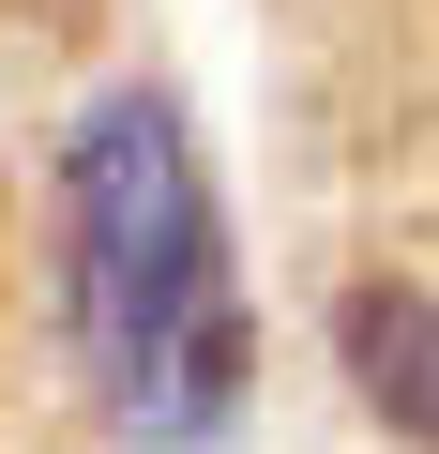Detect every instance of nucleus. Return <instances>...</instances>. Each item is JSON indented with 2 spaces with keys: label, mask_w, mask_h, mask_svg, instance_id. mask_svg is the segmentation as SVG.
<instances>
[{
  "label": "nucleus",
  "mask_w": 439,
  "mask_h": 454,
  "mask_svg": "<svg viewBox=\"0 0 439 454\" xmlns=\"http://www.w3.org/2000/svg\"><path fill=\"white\" fill-rule=\"evenodd\" d=\"M61 318L91 409L137 454H197L243 424V273L167 91H91L61 137Z\"/></svg>",
  "instance_id": "f257e3e1"
},
{
  "label": "nucleus",
  "mask_w": 439,
  "mask_h": 454,
  "mask_svg": "<svg viewBox=\"0 0 439 454\" xmlns=\"http://www.w3.org/2000/svg\"><path fill=\"white\" fill-rule=\"evenodd\" d=\"M333 364H349V394H364L409 454H439V303H424V288H394V273L349 288V303H333Z\"/></svg>",
  "instance_id": "f03ea898"
}]
</instances>
